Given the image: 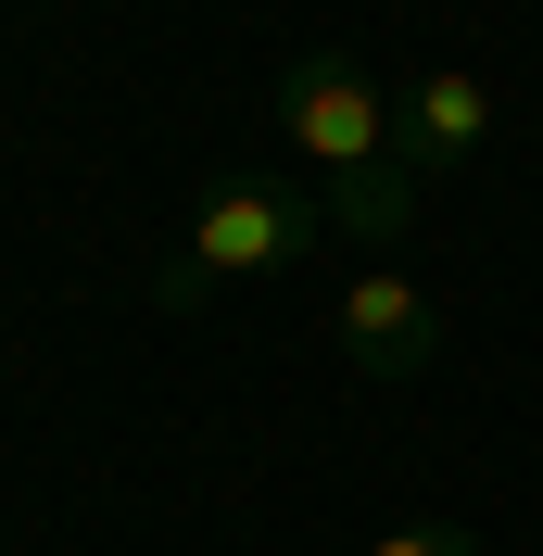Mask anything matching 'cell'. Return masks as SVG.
Here are the masks:
<instances>
[{
    "label": "cell",
    "instance_id": "cell-6",
    "mask_svg": "<svg viewBox=\"0 0 543 556\" xmlns=\"http://www.w3.org/2000/svg\"><path fill=\"white\" fill-rule=\"evenodd\" d=\"M354 556H493V544L455 531V519H405V531H379V544H354Z\"/></svg>",
    "mask_w": 543,
    "mask_h": 556
},
{
    "label": "cell",
    "instance_id": "cell-3",
    "mask_svg": "<svg viewBox=\"0 0 543 556\" xmlns=\"http://www.w3.org/2000/svg\"><path fill=\"white\" fill-rule=\"evenodd\" d=\"M329 342H341L354 380H417V367L442 354V291H430V278H405V266H354V278H341Z\"/></svg>",
    "mask_w": 543,
    "mask_h": 556
},
{
    "label": "cell",
    "instance_id": "cell-5",
    "mask_svg": "<svg viewBox=\"0 0 543 556\" xmlns=\"http://www.w3.org/2000/svg\"><path fill=\"white\" fill-rule=\"evenodd\" d=\"M405 215H417V177L405 165L329 177V241H405Z\"/></svg>",
    "mask_w": 543,
    "mask_h": 556
},
{
    "label": "cell",
    "instance_id": "cell-1",
    "mask_svg": "<svg viewBox=\"0 0 543 556\" xmlns=\"http://www.w3.org/2000/svg\"><path fill=\"white\" fill-rule=\"evenodd\" d=\"M316 241H329V203L266 190V177H215L203 203H190V228H177V253L152 266V304L203 316L215 291H240V278H291Z\"/></svg>",
    "mask_w": 543,
    "mask_h": 556
},
{
    "label": "cell",
    "instance_id": "cell-2",
    "mask_svg": "<svg viewBox=\"0 0 543 556\" xmlns=\"http://www.w3.org/2000/svg\"><path fill=\"white\" fill-rule=\"evenodd\" d=\"M266 114H278V139H291L316 177H367V165H392V89H379L367 64H341V51L278 64Z\"/></svg>",
    "mask_w": 543,
    "mask_h": 556
},
{
    "label": "cell",
    "instance_id": "cell-4",
    "mask_svg": "<svg viewBox=\"0 0 543 556\" xmlns=\"http://www.w3.org/2000/svg\"><path fill=\"white\" fill-rule=\"evenodd\" d=\"M493 152V89H480L468 64H430L417 89H392V165L430 190V177H455V165H480Z\"/></svg>",
    "mask_w": 543,
    "mask_h": 556
}]
</instances>
